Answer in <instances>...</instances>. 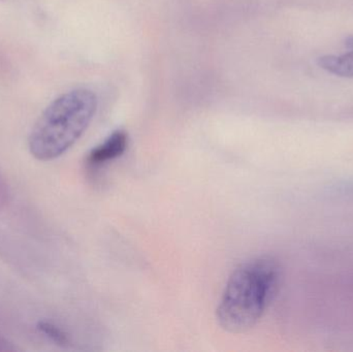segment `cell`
Returning a JSON list of instances; mask_svg holds the SVG:
<instances>
[{
    "label": "cell",
    "instance_id": "obj_1",
    "mask_svg": "<svg viewBox=\"0 0 353 352\" xmlns=\"http://www.w3.org/2000/svg\"><path fill=\"white\" fill-rule=\"evenodd\" d=\"M280 277L279 265L268 256L239 265L228 277L216 309L219 326L232 334L254 328L273 301Z\"/></svg>",
    "mask_w": 353,
    "mask_h": 352
},
{
    "label": "cell",
    "instance_id": "obj_2",
    "mask_svg": "<svg viewBox=\"0 0 353 352\" xmlns=\"http://www.w3.org/2000/svg\"><path fill=\"white\" fill-rule=\"evenodd\" d=\"M99 99L90 89L77 88L60 95L39 116L28 138L37 161H51L68 152L86 132Z\"/></svg>",
    "mask_w": 353,
    "mask_h": 352
},
{
    "label": "cell",
    "instance_id": "obj_3",
    "mask_svg": "<svg viewBox=\"0 0 353 352\" xmlns=\"http://www.w3.org/2000/svg\"><path fill=\"white\" fill-rule=\"evenodd\" d=\"M128 147V134L123 130L112 132L101 144L97 145L88 153L86 165L95 169L115 161L123 155Z\"/></svg>",
    "mask_w": 353,
    "mask_h": 352
},
{
    "label": "cell",
    "instance_id": "obj_4",
    "mask_svg": "<svg viewBox=\"0 0 353 352\" xmlns=\"http://www.w3.org/2000/svg\"><path fill=\"white\" fill-rule=\"evenodd\" d=\"M319 65L336 76H353V51L343 55H327L319 59Z\"/></svg>",
    "mask_w": 353,
    "mask_h": 352
},
{
    "label": "cell",
    "instance_id": "obj_5",
    "mask_svg": "<svg viewBox=\"0 0 353 352\" xmlns=\"http://www.w3.org/2000/svg\"><path fill=\"white\" fill-rule=\"evenodd\" d=\"M37 329H39V332L43 333L45 336L51 339L56 344L65 346V345H68V343H70V339H68V335H66L61 329L58 328V327L51 324V322H39Z\"/></svg>",
    "mask_w": 353,
    "mask_h": 352
}]
</instances>
